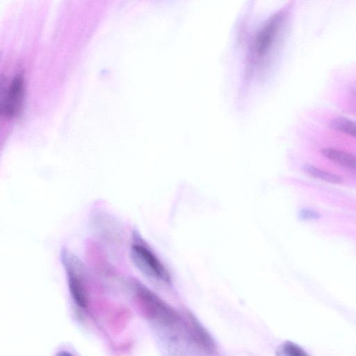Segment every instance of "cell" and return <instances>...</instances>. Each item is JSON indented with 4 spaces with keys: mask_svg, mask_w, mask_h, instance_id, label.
I'll return each mask as SVG.
<instances>
[{
    "mask_svg": "<svg viewBox=\"0 0 356 356\" xmlns=\"http://www.w3.org/2000/svg\"><path fill=\"white\" fill-rule=\"evenodd\" d=\"M288 10H278L257 29L252 36L246 54V79L263 74L267 70L286 21Z\"/></svg>",
    "mask_w": 356,
    "mask_h": 356,
    "instance_id": "1",
    "label": "cell"
},
{
    "mask_svg": "<svg viewBox=\"0 0 356 356\" xmlns=\"http://www.w3.org/2000/svg\"><path fill=\"white\" fill-rule=\"evenodd\" d=\"M136 293L145 315L158 328L173 326L182 321V314L177 312L148 289L138 286Z\"/></svg>",
    "mask_w": 356,
    "mask_h": 356,
    "instance_id": "2",
    "label": "cell"
},
{
    "mask_svg": "<svg viewBox=\"0 0 356 356\" xmlns=\"http://www.w3.org/2000/svg\"><path fill=\"white\" fill-rule=\"evenodd\" d=\"M131 258L145 275L165 282H170L168 271L159 258L145 245L135 242L131 246Z\"/></svg>",
    "mask_w": 356,
    "mask_h": 356,
    "instance_id": "3",
    "label": "cell"
},
{
    "mask_svg": "<svg viewBox=\"0 0 356 356\" xmlns=\"http://www.w3.org/2000/svg\"><path fill=\"white\" fill-rule=\"evenodd\" d=\"M24 82L22 74L14 76L2 92L0 113L6 119H12L20 112L24 99Z\"/></svg>",
    "mask_w": 356,
    "mask_h": 356,
    "instance_id": "4",
    "label": "cell"
},
{
    "mask_svg": "<svg viewBox=\"0 0 356 356\" xmlns=\"http://www.w3.org/2000/svg\"><path fill=\"white\" fill-rule=\"evenodd\" d=\"M182 315L188 333L201 353L215 356L218 353V346L209 331L190 312L184 311Z\"/></svg>",
    "mask_w": 356,
    "mask_h": 356,
    "instance_id": "5",
    "label": "cell"
},
{
    "mask_svg": "<svg viewBox=\"0 0 356 356\" xmlns=\"http://www.w3.org/2000/svg\"><path fill=\"white\" fill-rule=\"evenodd\" d=\"M68 277V284L72 297L76 303L81 307L87 305V293L79 273L76 270L78 261L71 256L63 258Z\"/></svg>",
    "mask_w": 356,
    "mask_h": 356,
    "instance_id": "6",
    "label": "cell"
},
{
    "mask_svg": "<svg viewBox=\"0 0 356 356\" xmlns=\"http://www.w3.org/2000/svg\"><path fill=\"white\" fill-rule=\"evenodd\" d=\"M321 154L329 160L356 172V156L330 147L323 148Z\"/></svg>",
    "mask_w": 356,
    "mask_h": 356,
    "instance_id": "7",
    "label": "cell"
},
{
    "mask_svg": "<svg viewBox=\"0 0 356 356\" xmlns=\"http://www.w3.org/2000/svg\"><path fill=\"white\" fill-rule=\"evenodd\" d=\"M330 127L339 132L356 138V122L342 116L333 118Z\"/></svg>",
    "mask_w": 356,
    "mask_h": 356,
    "instance_id": "8",
    "label": "cell"
},
{
    "mask_svg": "<svg viewBox=\"0 0 356 356\" xmlns=\"http://www.w3.org/2000/svg\"><path fill=\"white\" fill-rule=\"evenodd\" d=\"M303 169L305 172L309 175L311 177L326 182L339 184L343 181L341 177L321 170L312 165H305Z\"/></svg>",
    "mask_w": 356,
    "mask_h": 356,
    "instance_id": "9",
    "label": "cell"
},
{
    "mask_svg": "<svg viewBox=\"0 0 356 356\" xmlns=\"http://www.w3.org/2000/svg\"><path fill=\"white\" fill-rule=\"evenodd\" d=\"M276 356H310V355L297 343L286 341L278 346L276 350Z\"/></svg>",
    "mask_w": 356,
    "mask_h": 356,
    "instance_id": "10",
    "label": "cell"
},
{
    "mask_svg": "<svg viewBox=\"0 0 356 356\" xmlns=\"http://www.w3.org/2000/svg\"><path fill=\"white\" fill-rule=\"evenodd\" d=\"M300 217L304 220H317L320 218V213L311 209H305L301 211Z\"/></svg>",
    "mask_w": 356,
    "mask_h": 356,
    "instance_id": "11",
    "label": "cell"
},
{
    "mask_svg": "<svg viewBox=\"0 0 356 356\" xmlns=\"http://www.w3.org/2000/svg\"><path fill=\"white\" fill-rule=\"evenodd\" d=\"M55 356H73V355L67 351H60Z\"/></svg>",
    "mask_w": 356,
    "mask_h": 356,
    "instance_id": "12",
    "label": "cell"
}]
</instances>
